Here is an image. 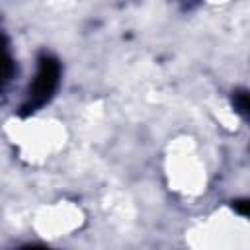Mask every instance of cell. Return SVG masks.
Returning a JSON list of instances; mask_svg holds the SVG:
<instances>
[{"instance_id": "1", "label": "cell", "mask_w": 250, "mask_h": 250, "mask_svg": "<svg viewBox=\"0 0 250 250\" xmlns=\"http://www.w3.org/2000/svg\"><path fill=\"white\" fill-rule=\"evenodd\" d=\"M59 74H61V66H59L57 59H53L49 55L39 57L37 74L29 88V100L23 105V113L35 111L37 107H41L43 104H47L51 100V96L55 94L57 84H59Z\"/></svg>"}, {"instance_id": "3", "label": "cell", "mask_w": 250, "mask_h": 250, "mask_svg": "<svg viewBox=\"0 0 250 250\" xmlns=\"http://www.w3.org/2000/svg\"><path fill=\"white\" fill-rule=\"evenodd\" d=\"M232 102H234V107H236V111H238L240 115H248L250 102H248V92H246V90H238V92H234Z\"/></svg>"}, {"instance_id": "2", "label": "cell", "mask_w": 250, "mask_h": 250, "mask_svg": "<svg viewBox=\"0 0 250 250\" xmlns=\"http://www.w3.org/2000/svg\"><path fill=\"white\" fill-rule=\"evenodd\" d=\"M12 74H14V62H12V57L8 53L6 37L0 33V90L8 84Z\"/></svg>"}, {"instance_id": "5", "label": "cell", "mask_w": 250, "mask_h": 250, "mask_svg": "<svg viewBox=\"0 0 250 250\" xmlns=\"http://www.w3.org/2000/svg\"><path fill=\"white\" fill-rule=\"evenodd\" d=\"M23 250H49V248H43V246H25Z\"/></svg>"}, {"instance_id": "4", "label": "cell", "mask_w": 250, "mask_h": 250, "mask_svg": "<svg viewBox=\"0 0 250 250\" xmlns=\"http://www.w3.org/2000/svg\"><path fill=\"white\" fill-rule=\"evenodd\" d=\"M234 209H236L240 215H246V213H248V201H246V199H238V201H234Z\"/></svg>"}]
</instances>
